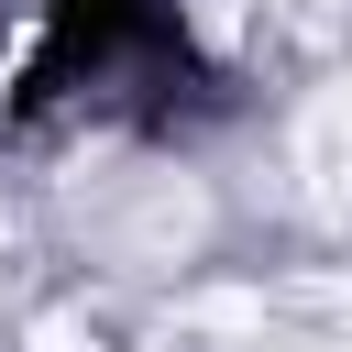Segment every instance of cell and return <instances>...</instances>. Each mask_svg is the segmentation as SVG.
I'll return each mask as SVG.
<instances>
[{
	"mask_svg": "<svg viewBox=\"0 0 352 352\" xmlns=\"http://www.w3.org/2000/svg\"><path fill=\"white\" fill-rule=\"evenodd\" d=\"M231 22H242L231 0H198V33H209V44H231Z\"/></svg>",
	"mask_w": 352,
	"mask_h": 352,
	"instance_id": "cell-1",
	"label": "cell"
}]
</instances>
